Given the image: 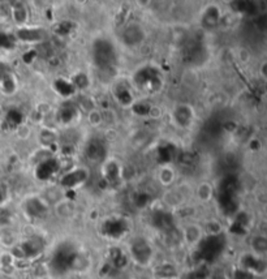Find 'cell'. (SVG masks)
I'll return each mask as SVG.
<instances>
[{"label":"cell","mask_w":267,"mask_h":279,"mask_svg":"<svg viewBox=\"0 0 267 279\" xmlns=\"http://www.w3.org/2000/svg\"><path fill=\"white\" fill-rule=\"evenodd\" d=\"M93 56L96 67L99 69L106 71V69L114 68L115 61H116V52H115L114 45L108 41H96L94 45Z\"/></svg>","instance_id":"1"},{"label":"cell","mask_w":267,"mask_h":279,"mask_svg":"<svg viewBox=\"0 0 267 279\" xmlns=\"http://www.w3.org/2000/svg\"><path fill=\"white\" fill-rule=\"evenodd\" d=\"M223 237L221 233L217 235H210L209 237H206L205 240L201 241V247H202L203 257L206 258H217V256L222 252L223 249Z\"/></svg>","instance_id":"2"},{"label":"cell","mask_w":267,"mask_h":279,"mask_svg":"<svg viewBox=\"0 0 267 279\" xmlns=\"http://www.w3.org/2000/svg\"><path fill=\"white\" fill-rule=\"evenodd\" d=\"M131 253L137 262L147 264L151 258L153 251H151V248H150L146 240L134 239L131 244Z\"/></svg>","instance_id":"3"},{"label":"cell","mask_w":267,"mask_h":279,"mask_svg":"<svg viewBox=\"0 0 267 279\" xmlns=\"http://www.w3.org/2000/svg\"><path fill=\"white\" fill-rule=\"evenodd\" d=\"M135 81L142 86L149 88V90H151V92H153V89H157V86H160L158 73L151 68L141 69L138 72V75L135 76Z\"/></svg>","instance_id":"4"},{"label":"cell","mask_w":267,"mask_h":279,"mask_svg":"<svg viewBox=\"0 0 267 279\" xmlns=\"http://www.w3.org/2000/svg\"><path fill=\"white\" fill-rule=\"evenodd\" d=\"M86 155L91 161H102L106 155V149L99 140H91L86 147Z\"/></svg>","instance_id":"5"},{"label":"cell","mask_w":267,"mask_h":279,"mask_svg":"<svg viewBox=\"0 0 267 279\" xmlns=\"http://www.w3.org/2000/svg\"><path fill=\"white\" fill-rule=\"evenodd\" d=\"M143 40V32L137 25H131L125 29L124 41L128 45H137Z\"/></svg>","instance_id":"6"},{"label":"cell","mask_w":267,"mask_h":279,"mask_svg":"<svg viewBox=\"0 0 267 279\" xmlns=\"http://www.w3.org/2000/svg\"><path fill=\"white\" fill-rule=\"evenodd\" d=\"M154 223L163 231H172V227H174L172 217L168 213H163V211H159L154 215Z\"/></svg>","instance_id":"7"},{"label":"cell","mask_w":267,"mask_h":279,"mask_svg":"<svg viewBox=\"0 0 267 279\" xmlns=\"http://www.w3.org/2000/svg\"><path fill=\"white\" fill-rule=\"evenodd\" d=\"M56 161H53V159L44 161L37 168V175H38V178H41V179H47V178H50L51 175H53V172L56 171Z\"/></svg>","instance_id":"8"},{"label":"cell","mask_w":267,"mask_h":279,"mask_svg":"<svg viewBox=\"0 0 267 279\" xmlns=\"http://www.w3.org/2000/svg\"><path fill=\"white\" fill-rule=\"evenodd\" d=\"M26 209H28L29 214L33 215V217H43L47 211L46 206L38 200L29 201L26 204Z\"/></svg>","instance_id":"9"},{"label":"cell","mask_w":267,"mask_h":279,"mask_svg":"<svg viewBox=\"0 0 267 279\" xmlns=\"http://www.w3.org/2000/svg\"><path fill=\"white\" fill-rule=\"evenodd\" d=\"M252 249L256 256H264L267 252V239L265 236H254L252 239Z\"/></svg>","instance_id":"10"},{"label":"cell","mask_w":267,"mask_h":279,"mask_svg":"<svg viewBox=\"0 0 267 279\" xmlns=\"http://www.w3.org/2000/svg\"><path fill=\"white\" fill-rule=\"evenodd\" d=\"M18 37L22 41H41L44 37V33L38 29H28V30H20L18 32Z\"/></svg>","instance_id":"11"},{"label":"cell","mask_w":267,"mask_h":279,"mask_svg":"<svg viewBox=\"0 0 267 279\" xmlns=\"http://www.w3.org/2000/svg\"><path fill=\"white\" fill-rule=\"evenodd\" d=\"M182 239H185L188 243L197 244L201 240V230L197 226H190L182 232Z\"/></svg>","instance_id":"12"},{"label":"cell","mask_w":267,"mask_h":279,"mask_svg":"<svg viewBox=\"0 0 267 279\" xmlns=\"http://www.w3.org/2000/svg\"><path fill=\"white\" fill-rule=\"evenodd\" d=\"M218 18H219V12H218L217 8L210 7L203 14V25L206 26L207 29H211L217 25Z\"/></svg>","instance_id":"13"},{"label":"cell","mask_w":267,"mask_h":279,"mask_svg":"<svg viewBox=\"0 0 267 279\" xmlns=\"http://www.w3.org/2000/svg\"><path fill=\"white\" fill-rule=\"evenodd\" d=\"M85 178H86V175L84 171L72 172V174L67 175L64 179H63V184L67 186H76V184L81 183L82 180L85 179Z\"/></svg>","instance_id":"14"},{"label":"cell","mask_w":267,"mask_h":279,"mask_svg":"<svg viewBox=\"0 0 267 279\" xmlns=\"http://www.w3.org/2000/svg\"><path fill=\"white\" fill-rule=\"evenodd\" d=\"M175 118H176L178 123H180L182 126H186L189 123V120L192 119V112H190V110H189L188 107H184V106H182V107H178V110H176Z\"/></svg>","instance_id":"15"},{"label":"cell","mask_w":267,"mask_h":279,"mask_svg":"<svg viewBox=\"0 0 267 279\" xmlns=\"http://www.w3.org/2000/svg\"><path fill=\"white\" fill-rule=\"evenodd\" d=\"M56 86L57 89H59V92H60L61 94H64V95H68V94H71L72 92H73V88H72L71 85L68 83H65V81H63V80H59L56 83Z\"/></svg>","instance_id":"16"},{"label":"cell","mask_w":267,"mask_h":279,"mask_svg":"<svg viewBox=\"0 0 267 279\" xmlns=\"http://www.w3.org/2000/svg\"><path fill=\"white\" fill-rule=\"evenodd\" d=\"M171 279H176V278H171Z\"/></svg>","instance_id":"17"}]
</instances>
